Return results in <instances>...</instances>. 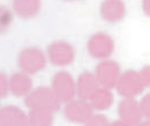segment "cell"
<instances>
[{
  "mask_svg": "<svg viewBox=\"0 0 150 126\" xmlns=\"http://www.w3.org/2000/svg\"><path fill=\"white\" fill-rule=\"evenodd\" d=\"M149 104H150L149 96L146 95L142 98L141 102L139 104L140 110H141L142 116L145 117L147 118H149V114H150Z\"/></svg>",
  "mask_w": 150,
  "mask_h": 126,
  "instance_id": "cell-17",
  "label": "cell"
},
{
  "mask_svg": "<svg viewBox=\"0 0 150 126\" xmlns=\"http://www.w3.org/2000/svg\"><path fill=\"white\" fill-rule=\"evenodd\" d=\"M54 93L62 101H70L74 94V87L72 81L64 74L58 75L54 83Z\"/></svg>",
  "mask_w": 150,
  "mask_h": 126,
  "instance_id": "cell-4",
  "label": "cell"
},
{
  "mask_svg": "<svg viewBox=\"0 0 150 126\" xmlns=\"http://www.w3.org/2000/svg\"><path fill=\"white\" fill-rule=\"evenodd\" d=\"M26 104L31 108H42L54 113L59 108L60 101L50 90L38 88L30 93L26 100Z\"/></svg>",
  "mask_w": 150,
  "mask_h": 126,
  "instance_id": "cell-1",
  "label": "cell"
},
{
  "mask_svg": "<svg viewBox=\"0 0 150 126\" xmlns=\"http://www.w3.org/2000/svg\"><path fill=\"white\" fill-rule=\"evenodd\" d=\"M0 126H1V125H0Z\"/></svg>",
  "mask_w": 150,
  "mask_h": 126,
  "instance_id": "cell-20",
  "label": "cell"
},
{
  "mask_svg": "<svg viewBox=\"0 0 150 126\" xmlns=\"http://www.w3.org/2000/svg\"><path fill=\"white\" fill-rule=\"evenodd\" d=\"M137 126H150L149 125V120H146V121H141Z\"/></svg>",
  "mask_w": 150,
  "mask_h": 126,
  "instance_id": "cell-19",
  "label": "cell"
},
{
  "mask_svg": "<svg viewBox=\"0 0 150 126\" xmlns=\"http://www.w3.org/2000/svg\"><path fill=\"white\" fill-rule=\"evenodd\" d=\"M91 49L95 55L103 56L110 52L111 46L110 43L106 40H98L92 43Z\"/></svg>",
  "mask_w": 150,
  "mask_h": 126,
  "instance_id": "cell-14",
  "label": "cell"
},
{
  "mask_svg": "<svg viewBox=\"0 0 150 126\" xmlns=\"http://www.w3.org/2000/svg\"><path fill=\"white\" fill-rule=\"evenodd\" d=\"M51 55L54 61L59 63H65L69 62L71 58L70 49L62 45L53 47L51 50Z\"/></svg>",
  "mask_w": 150,
  "mask_h": 126,
  "instance_id": "cell-12",
  "label": "cell"
},
{
  "mask_svg": "<svg viewBox=\"0 0 150 126\" xmlns=\"http://www.w3.org/2000/svg\"><path fill=\"white\" fill-rule=\"evenodd\" d=\"M85 126H109L107 118L103 115L96 114L91 115L85 122Z\"/></svg>",
  "mask_w": 150,
  "mask_h": 126,
  "instance_id": "cell-16",
  "label": "cell"
},
{
  "mask_svg": "<svg viewBox=\"0 0 150 126\" xmlns=\"http://www.w3.org/2000/svg\"><path fill=\"white\" fill-rule=\"evenodd\" d=\"M118 113L121 120L129 126L139 124L143 117L139 104L133 98L130 97H126L121 101Z\"/></svg>",
  "mask_w": 150,
  "mask_h": 126,
  "instance_id": "cell-3",
  "label": "cell"
},
{
  "mask_svg": "<svg viewBox=\"0 0 150 126\" xmlns=\"http://www.w3.org/2000/svg\"><path fill=\"white\" fill-rule=\"evenodd\" d=\"M11 21L12 15L10 11L5 6L0 5V33L6 30Z\"/></svg>",
  "mask_w": 150,
  "mask_h": 126,
  "instance_id": "cell-15",
  "label": "cell"
},
{
  "mask_svg": "<svg viewBox=\"0 0 150 126\" xmlns=\"http://www.w3.org/2000/svg\"><path fill=\"white\" fill-rule=\"evenodd\" d=\"M1 126H30L28 117L21 110L12 108L0 116Z\"/></svg>",
  "mask_w": 150,
  "mask_h": 126,
  "instance_id": "cell-6",
  "label": "cell"
},
{
  "mask_svg": "<svg viewBox=\"0 0 150 126\" xmlns=\"http://www.w3.org/2000/svg\"><path fill=\"white\" fill-rule=\"evenodd\" d=\"M13 89L18 95H23L28 92L30 84L29 80L22 75L16 76L13 80Z\"/></svg>",
  "mask_w": 150,
  "mask_h": 126,
  "instance_id": "cell-13",
  "label": "cell"
},
{
  "mask_svg": "<svg viewBox=\"0 0 150 126\" xmlns=\"http://www.w3.org/2000/svg\"><path fill=\"white\" fill-rule=\"evenodd\" d=\"M67 118L76 123H84L92 115V107L82 99L70 101L64 108Z\"/></svg>",
  "mask_w": 150,
  "mask_h": 126,
  "instance_id": "cell-2",
  "label": "cell"
},
{
  "mask_svg": "<svg viewBox=\"0 0 150 126\" xmlns=\"http://www.w3.org/2000/svg\"><path fill=\"white\" fill-rule=\"evenodd\" d=\"M96 90L95 81L91 76L85 75L81 77L78 88V93L80 99L84 100H90Z\"/></svg>",
  "mask_w": 150,
  "mask_h": 126,
  "instance_id": "cell-11",
  "label": "cell"
},
{
  "mask_svg": "<svg viewBox=\"0 0 150 126\" xmlns=\"http://www.w3.org/2000/svg\"><path fill=\"white\" fill-rule=\"evenodd\" d=\"M21 64L29 71L39 69L43 64V60L41 54L36 50L25 52L21 57Z\"/></svg>",
  "mask_w": 150,
  "mask_h": 126,
  "instance_id": "cell-8",
  "label": "cell"
},
{
  "mask_svg": "<svg viewBox=\"0 0 150 126\" xmlns=\"http://www.w3.org/2000/svg\"><path fill=\"white\" fill-rule=\"evenodd\" d=\"M28 120L30 126H52L53 113L42 108H32Z\"/></svg>",
  "mask_w": 150,
  "mask_h": 126,
  "instance_id": "cell-7",
  "label": "cell"
},
{
  "mask_svg": "<svg viewBox=\"0 0 150 126\" xmlns=\"http://www.w3.org/2000/svg\"><path fill=\"white\" fill-rule=\"evenodd\" d=\"M109 126H129V125L126 124L125 122H123L122 121L119 120V121H116L113 122L112 124H110Z\"/></svg>",
  "mask_w": 150,
  "mask_h": 126,
  "instance_id": "cell-18",
  "label": "cell"
},
{
  "mask_svg": "<svg viewBox=\"0 0 150 126\" xmlns=\"http://www.w3.org/2000/svg\"><path fill=\"white\" fill-rule=\"evenodd\" d=\"M142 90L141 80L132 73L127 74L122 79L118 87V91L121 95L130 98H133L132 97L139 94Z\"/></svg>",
  "mask_w": 150,
  "mask_h": 126,
  "instance_id": "cell-5",
  "label": "cell"
},
{
  "mask_svg": "<svg viewBox=\"0 0 150 126\" xmlns=\"http://www.w3.org/2000/svg\"><path fill=\"white\" fill-rule=\"evenodd\" d=\"M100 81L107 87H112L115 83L117 77V70L115 65L107 63L100 66L98 70Z\"/></svg>",
  "mask_w": 150,
  "mask_h": 126,
  "instance_id": "cell-10",
  "label": "cell"
},
{
  "mask_svg": "<svg viewBox=\"0 0 150 126\" xmlns=\"http://www.w3.org/2000/svg\"><path fill=\"white\" fill-rule=\"evenodd\" d=\"M112 96L107 90H97L90 100V105L96 109L103 110L108 108L112 102Z\"/></svg>",
  "mask_w": 150,
  "mask_h": 126,
  "instance_id": "cell-9",
  "label": "cell"
}]
</instances>
